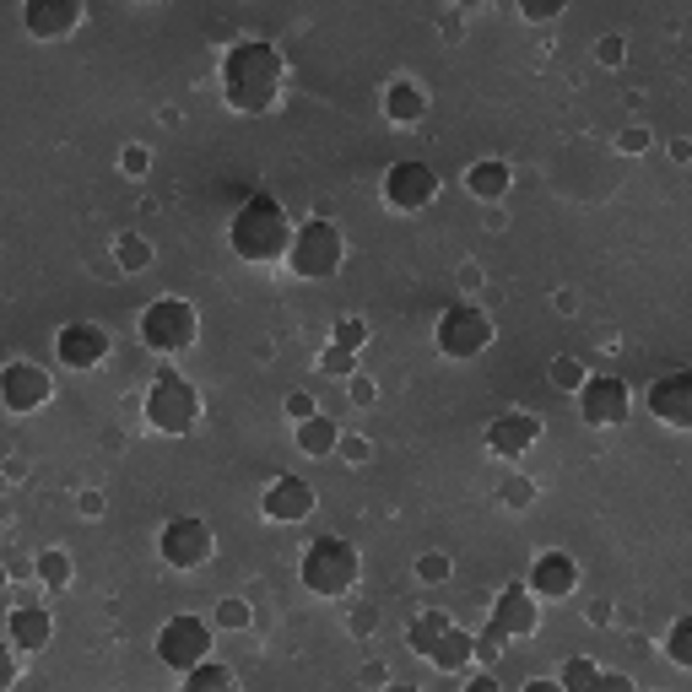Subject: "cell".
<instances>
[{"instance_id": "obj_1", "label": "cell", "mask_w": 692, "mask_h": 692, "mask_svg": "<svg viewBox=\"0 0 692 692\" xmlns=\"http://www.w3.org/2000/svg\"><path fill=\"white\" fill-rule=\"evenodd\" d=\"M282 55L260 38H238L222 55V98L233 114H271L282 103Z\"/></svg>"}, {"instance_id": "obj_2", "label": "cell", "mask_w": 692, "mask_h": 692, "mask_svg": "<svg viewBox=\"0 0 692 692\" xmlns=\"http://www.w3.org/2000/svg\"><path fill=\"white\" fill-rule=\"evenodd\" d=\"M228 244H233V255L249 260V265L282 260L292 249V222H287L282 201H276V195H249L228 222Z\"/></svg>"}, {"instance_id": "obj_3", "label": "cell", "mask_w": 692, "mask_h": 692, "mask_svg": "<svg viewBox=\"0 0 692 692\" xmlns=\"http://www.w3.org/2000/svg\"><path fill=\"white\" fill-rule=\"evenodd\" d=\"M541 595L530 590V584H509V590L498 595V606H492V622L482 633H476V660H498L503 649L498 644H509V638H530L541 628Z\"/></svg>"}, {"instance_id": "obj_4", "label": "cell", "mask_w": 692, "mask_h": 692, "mask_svg": "<svg viewBox=\"0 0 692 692\" xmlns=\"http://www.w3.org/2000/svg\"><path fill=\"white\" fill-rule=\"evenodd\" d=\"M298 574H303V584H309L314 595H346V590L357 584V574H363V557H357L352 541L319 536V541H309V552H303Z\"/></svg>"}, {"instance_id": "obj_5", "label": "cell", "mask_w": 692, "mask_h": 692, "mask_svg": "<svg viewBox=\"0 0 692 692\" xmlns=\"http://www.w3.org/2000/svg\"><path fill=\"white\" fill-rule=\"evenodd\" d=\"M146 422H152L157 433L184 438L195 422H201V395H195V384L179 379V374H157L152 390H146Z\"/></svg>"}, {"instance_id": "obj_6", "label": "cell", "mask_w": 692, "mask_h": 692, "mask_svg": "<svg viewBox=\"0 0 692 692\" xmlns=\"http://www.w3.org/2000/svg\"><path fill=\"white\" fill-rule=\"evenodd\" d=\"M341 260H346V244L330 222H303V228L292 233V249H287L292 276H303V282H330V276L341 271Z\"/></svg>"}, {"instance_id": "obj_7", "label": "cell", "mask_w": 692, "mask_h": 692, "mask_svg": "<svg viewBox=\"0 0 692 692\" xmlns=\"http://www.w3.org/2000/svg\"><path fill=\"white\" fill-rule=\"evenodd\" d=\"M195 330H201V319H195V303H184V298H157V303H146V314H141V341L163 357L190 352Z\"/></svg>"}, {"instance_id": "obj_8", "label": "cell", "mask_w": 692, "mask_h": 692, "mask_svg": "<svg viewBox=\"0 0 692 692\" xmlns=\"http://www.w3.org/2000/svg\"><path fill=\"white\" fill-rule=\"evenodd\" d=\"M433 346L444 357H455V363H471V357H482L492 346V319L476 309V303H455V309H444V319H438Z\"/></svg>"}, {"instance_id": "obj_9", "label": "cell", "mask_w": 692, "mask_h": 692, "mask_svg": "<svg viewBox=\"0 0 692 692\" xmlns=\"http://www.w3.org/2000/svg\"><path fill=\"white\" fill-rule=\"evenodd\" d=\"M379 195H384V206L390 211H422V206H433V195H438V173L428 163H417V157H406V163H390V173H384V184H379Z\"/></svg>"}, {"instance_id": "obj_10", "label": "cell", "mask_w": 692, "mask_h": 692, "mask_svg": "<svg viewBox=\"0 0 692 692\" xmlns=\"http://www.w3.org/2000/svg\"><path fill=\"white\" fill-rule=\"evenodd\" d=\"M157 552H163V563H168V568H179V574L201 568L206 557H211V530H206V519H195V514L168 519L163 536H157Z\"/></svg>"}, {"instance_id": "obj_11", "label": "cell", "mask_w": 692, "mask_h": 692, "mask_svg": "<svg viewBox=\"0 0 692 692\" xmlns=\"http://www.w3.org/2000/svg\"><path fill=\"white\" fill-rule=\"evenodd\" d=\"M211 655V628L201 617H173L163 622V633H157V660L173 665V671H190V665H201Z\"/></svg>"}, {"instance_id": "obj_12", "label": "cell", "mask_w": 692, "mask_h": 692, "mask_svg": "<svg viewBox=\"0 0 692 692\" xmlns=\"http://www.w3.org/2000/svg\"><path fill=\"white\" fill-rule=\"evenodd\" d=\"M628 411H633V395H628V384L622 379H584L579 384V417L590 422V428H622L628 422Z\"/></svg>"}, {"instance_id": "obj_13", "label": "cell", "mask_w": 692, "mask_h": 692, "mask_svg": "<svg viewBox=\"0 0 692 692\" xmlns=\"http://www.w3.org/2000/svg\"><path fill=\"white\" fill-rule=\"evenodd\" d=\"M49 395H55V379H49L44 368H33V363H6V374H0V401H6V411L28 417V411L49 406Z\"/></svg>"}, {"instance_id": "obj_14", "label": "cell", "mask_w": 692, "mask_h": 692, "mask_svg": "<svg viewBox=\"0 0 692 692\" xmlns=\"http://www.w3.org/2000/svg\"><path fill=\"white\" fill-rule=\"evenodd\" d=\"M649 417H660L665 428H692V368L649 384Z\"/></svg>"}, {"instance_id": "obj_15", "label": "cell", "mask_w": 692, "mask_h": 692, "mask_svg": "<svg viewBox=\"0 0 692 692\" xmlns=\"http://www.w3.org/2000/svg\"><path fill=\"white\" fill-rule=\"evenodd\" d=\"M22 28L33 38H44V44L71 38L82 28V0H28V6H22Z\"/></svg>"}, {"instance_id": "obj_16", "label": "cell", "mask_w": 692, "mask_h": 692, "mask_svg": "<svg viewBox=\"0 0 692 692\" xmlns=\"http://www.w3.org/2000/svg\"><path fill=\"white\" fill-rule=\"evenodd\" d=\"M260 514L276 519V525H298V519L314 514V487L303 482V476H276V482L260 492Z\"/></svg>"}, {"instance_id": "obj_17", "label": "cell", "mask_w": 692, "mask_h": 692, "mask_svg": "<svg viewBox=\"0 0 692 692\" xmlns=\"http://www.w3.org/2000/svg\"><path fill=\"white\" fill-rule=\"evenodd\" d=\"M536 438H541V417H536V411H503V417L487 428V455L519 460Z\"/></svg>"}, {"instance_id": "obj_18", "label": "cell", "mask_w": 692, "mask_h": 692, "mask_svg": "<svg viewBox=\"0 0 692 692\" xmlns=\"http://www.w3.org/2000/svg\"><path fill=\"white\" fill-rule=\"evenodd\" d=\"M530 590L541 595V601H563V595L579 590V563L568 552H541L536 563H530Z\"/></svg>"}, {"instance_id": "obj_19", "label": "cell", "mask_w": 692, "mask_h": 692, "mask_svg": "<svg viewBox=\"0 0 692 692\" xmlns=\"http://www.w3.org/2000/svg\"><path fill=\"white\" fill-rule=\"evenodd\" d=\"M55 352L65 368H98L103 357H109V336H103L98 325H65L55 336Z\"/></svg>"}, {"instance_id": "obj_20", "label": "cell", "mask_w": 692, "mask_h": 692, "mask_svg": "<svg viewBox=\"0 0 692 692\" xmlns=\"http://www.w3.org/2000/svg\"><path fill=\"white\" fill-rule=\"evenodd\" d=\"M6 638L22 649V655H38V649L55 638V617H49L44 606H17V611L6 617Z\"/></svg>"}, {"instance_id": "obj_21", "label": "cell", "mask_w": 692, "mask_h": 692, "mask_svg": "<svg viewBox=\"0 0 692 692\" xmlns=\"http://www.w3.org/2000/svg\"><path fill=\"white\" fill-rule=\"evenodd\" d=\"M509 163H498V157H487V163H471L465 168V190L476 195V201H503L509 195Z\"/></svg>"}, {"instance_id": "obj_22", "label": "cell", "mask_w": 692, "mask_h": 692, "mask_svg": "<svg viewBox=\"0 0 692 692\" xmlns=\"http://www.w3.org/2000/svg\"><path fill=\"white\" fill-rule=\"evenodd\" d=\"M384 114H390V125H417L428 114V98H422L417 82H390L384 87Z\"/></svg>"}, {"instance_id": "obj_23", "label": "cell", "mask_w": 692, "mask_h": 692, "mask_svg": "<svg viewBox=\"0 0 692 692\" xmlns=\"http://www.w3.org/2000/svg\"><path fill=\"white\" fill-rule=\"evenodd\" d=\"M428 660L438 665V671H465V665L476 660V633H465V628H455V622H449V633L433 644Z\"/></svg>"}, {"instance_id": "obj_24", "label": "cell", "mask_w": 692, "mask_h": 692, "mask_svg": "<svg viewBox=\"0 0 692 692\" xmlns=\"http://www.w3.org/2000/svg\"><path fill=\"white\" fill-rule=\"evenodd\" d=\"M298 449H303V455H314V460L336 455V449H341V428H336L330 417H319V411H314L309 422H298Z\"/></svg>"}, {"instance_id": "obj_25", "label": "cell", "mask_w": 692, "mask_h": 692, "mask_svg": "<svg viewBox=\"0 0 692 692\" xmlns=\"http://www.w3.org/2000/svg\"><path fill=\"white\" fill-rule=\"evenodd\" d=\"M444 633H449V617H444V611H422V617L406 628V644L417 649L422 660H428V655H433V644H438Z\"/></svg>"}, {"instance_id": "obj_26", "label": "cell", "mask_w": 692, "mask_h": 692, "mask_svg": "<svg viewBox=\"0 0 692 692\" xmlns=\"http://www.w3.org/2000/svg\"><path fill=\"white\" fill-rule=\"evenodd\" d=\"M184 687H190V692H217V687H233V671H228V665H211V660H201V665H190V671H184Z\"/></svg>"}, {"instance_id": "obj_27", "label": "cell", "mask_w": 692, "mask_h": 692, "mask_svg": "<svg viewBox=\"0 0 692 692\" xmlns=\"http://www.w3.org/2000/svg\"><path fill=\"white\" fill-rule=\"evenodd\" d=\"M665 655H671V665L692 671V617H676V628L665 633Z\"/></svg>"}, {"instance_id": "obj_28", "label": "cell", "mask_w": 692, "mask_h": 692, "mask_svg": "<svg viewBox=\"0 0 692 692\" xmlns=\"http://www.w3.org/2000/svg\"><path fill=\"white\" fill-rule=\"evenodd\" d=\"M357 368V352L352 346H341V341H330L325 352H319V374H330V379H341V374H352Z\"/></svg>"}, {"instance_id": "obj_29", "label": "cell", "mask_w": 692, "mask_h": 692, "mask_svg": "<svg viewBox=\"0 0 692 692\" xmlns=\"http://www.w3.org/2000/svg\"><path fill=\"white\" fill-rule=\"evenodd\" d=\"M38 579H44L49 590H65V584H71V557H65V552H44V557H38Z\"/></svg>"}, {"instance_id": "obj_30", "label": "cell", "mask_w": 692, "mask_h": 692, "mask_svg": "<svg viewBox=\"0 0 692 692\" xmlns=\"http://www.w3.org/2000/svg\"><path fill=\"white\" fill-rule=\"evenodd\" d=\"M114 255H119V265H125V271H146V265H152V244L125 233V238L114 244Z\"/></svg>"}, {"instance_id": "obj_31", "label": "cell", "mask_w": 692, "mask_h": 692, "mask_svg": "<svg viewBox=\"0 0 692 692\" xmlns=\"http://www.w3.org/2000/svg\"><path fill=\"white\" fill-rule=\"evenodd\" d=\"M217 628H249V601H238V595H228V601H217Z\"/></svg>"}, {"instance_id": "obj_32", "label": "cell", "mask_w": 692, "mask_h": 692, "mask_svg": "<svg viewBox=\"0 0 692 692\" xmlns=\"http://www.w3.org/2000/svg\"><path fill=\"white\" fill-rule=\"evenodd\" d=\"M449 574H455V568H449V557H444V552L417 557V579H422V584H444Z\"/></svg>"}, {"instance_id": "obj_33", "label": "cell", "mask_w": 692, "mask_h": 692, "mask_svg": "<svg viewBox=\"0 0 692 692\" xmlns=\"http://www.w3.org/2000/svg\"><path fill=\"white\" fill-rule=\"evenodd\" d=\"M563 6L568 0H519V17L525 22H552V17H563Z\"/></svg>"}, {"instance_id": "obj_34", "label": "cell", "mask_w": 692, "mask_h": 692, "mask_svg": "<svg viewBox=\"0 0 692 692\" xmlns=\"http://www.w3.org/2000/svg\"><path fill=\"white\" fill-rule=\"evenodd\" d=\"M563 687H601V671L590 660H568L563 665Z\"/></svg>"}, {"instance_id": "obj_35", "label": "cell", "mask_w": 692, "mask_h": 692, "mask_svg": "<svg viewBox=\"0 0 692 692\" xmlns=\"http://www.w3.org/2000/svg\"><path fill=\"white\" fill-rule=\"evenodd\" d=\"M552 384H557V390H574V395H579V384H584V368L574 363V357H557V363H552Z\"/></svg>"}, {"instance_id": "obj_36", "label": "cell", "mask_w": 692, "mask_h": 692, "mask_svg": "<svg viewBox=\"0 0 692 692\" xmlns=\"http://www.w3.org/2000/svg\"><path fill=\"white\" fill-rule=\"evenodd\" d=\"M330 341H341V346H352V352H363L368 325H363V319H341V325H336V336H330Z\"/></svg>"}, {"instance_id": "obj_37", "label": "cell", "mask_w": 692, "mask_h": 692, "mask_svg": "<svg viewBox=\"0 0 692 692\" xmlns=\"http://www.w3.org/2000/svg\"><path fill=\"white\" fill-rule=\"evenodd\" d=\"M617 152H628V157H638V152H649V125H628L617 136Z\"/></svg>"}, {"instance_id": "obj_38", "label": "cell", "mask_w": 692, "mask_h": 692, "mask_svg": "<svg viewBox=\"0 0 692 692\" xmlns=\"http://www.w3.org/2000/svg\"><path fill=\"white\" fill-rule=\"evenodd\" d=\"M287 417H292V422H309V417H314V395H309V390L287 395Z\"/></svg>"}, {"instance_id": "obj_39", "label": "cell", "mask_w": 692, "mask_h": 692, "mask_svg": "<svg viewBox=\"0 0 692 692\" xmlns=\"http://www.w3.org/2000/svg\"><path fill=\"white\" fill-rule=\"evenodd\" d=\"M119 168H125L130 179H136V173H146V146H125V152H119Z\"/></svg>"}, {"instance_id": "obj_40", "label": "cell", "mask_w": 692, "mask_h": 692, "mask_svg": "<svg viewBox=\"0 0 692 692\" xmlns=\"http://www.w3.org/2000/svg\"><path fill=\"white\" fill-rule=\"evenodd\" d=\"M595 60H601V65H617V60H622V38H601V44H595Z\"/></svg>"}, {"instance_id": "obj_41", "label": "cell", "mask_w": 692, "mask_h": 692, "mask_svg": "<svg viewBox=\"0 0 692 692\" xmlns=\"http://www.w3.org/2000/svg\"><path fill=\"white\" fill-rule=\"evenodd\" d=\"M503 498H509V503H519V509H525V503L536 498V492H530V482H509V487H503Z\"/></svg>"}, {"instance_id": "obj_42", "label": "cell", "mask_w": 692, "mask_h": 692, "mask_svg": "<svg viewBox=\"0 0 692 692\" xmlns=\"http://www.w3.org/2000/svg\"><path fill=\"white\" fill-rule=\"evenodd\" d=\"M352 401L357 406H374V379H352Z\"/></svg>"}, {"instance_id": "obj_43", "label": "cell", "mask_w": 692, "mask_h": 692, "mask_svg": "<svg viewBox=\"0 0 692 692\" xmlns=\"http://www.w3.org/2000/svg\"><path fill=\"white\" fill-rule=\"evenodd\" d=\"M455 6H482V0H455Z\"/></svg>"}, {"instance_id": "obj_44", "label": "cell", "mask_w": 692, "mask_h": 692, "mask_svg": "<svg viewBox=\"0 0 692 692\" xmlns=\"http://www.w3.org/2000/svg\"><path fill=\"white\" fill-rule=\"evenodd\" d=\"M146 6H157V0H146Z\"/></svg>"}]
</instances>
